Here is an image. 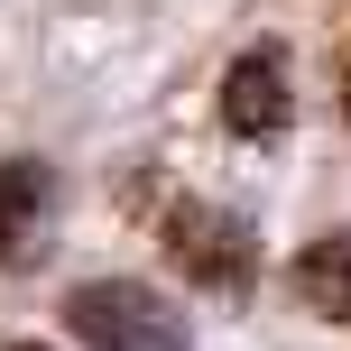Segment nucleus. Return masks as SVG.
I'll return each instance as SVG.
<instances>
[{"label": "nucleus", "mask_w": 351, "mask_h": 351, "mask_svg": "<svg viewBox=\"0 0 351 351\" xmlns=\"http://www.w3.org/2000/svg\"><path fill=\"white\" fill-rule=\"evenodd\" d=\"M47 222H56V176L37 158H10L0 167V268L28 259V250L47 241Z\"/></svg>", "instance_id": "4"}, {"label": "nucleus", "mask_w": 351, "mask_h": 351, "mask_svg": "<svg viewBox=\"0 0 351 351\" xmlns=\"http://www.w3.org/2000/svg\"><path fill=\"white\" fill-rule=\"evenodd\" d=\"M148 222H158L167 259L185 268L194 287H213V296H241V287H259V231H250L231 204H204V194H167Z\"/></svg>", "instance_id": "1"}, {"label": "nucleus", "mask_w": 351, "mask_h": 351, "mask_svg": "<svg viewBox=\"0 0 351 351\" xmlns=\"http://www.w3.org/2000/svg\"><path fill=\"white\" fill-rule=\"evenodd\" d=\"M287 121H296V74H287L278 37H259V47H241L231 74H222V130L268 148V139H287Z\"/></svg>", "instance_id": "3"}, {"label": "nucleus", "mask_w": 351, "mask_h": 351, "mask_svg": "<svg viewBox=\"0 0 351 351\" xmlns=\"http://www.w3.org/2000/svg\"><path fill=\"white\" fill-rule=\"evenodd\" d=\"M287 287H296L324 324H351V231H333V241H315V250H296Z\"/></svg>", "instance_id": "5"}, {"label": "nucleus", "mask_w": 351, "mask_h": 351, "mask_svg": "<svg viewBox=\"0 0 351 351\" xmlns=\"http://www.w3.org/2000/svg\"><path fill=\"white\" fill-rule=\"evenodd\" d=\"M0 351H47V342H0Z\"/></svg>", "instance_id": "7"}, {"label": "nucleus", "mask_w": 351, "mask_h": 351, "mask_svg": "<svg viewBox=\"0 0 351 351\" xmlns=\"http://www.w3.org/2000/svg\"><path fill=\"white\" fill-rule=\"evenodd\" d=\"M65 324H74V342H93V351H185V315H176V296L148 287V278H84L65 296Z\"/></svg>", "instance_id": "2"}, {"label": "nucleus", "mask_w": 351, "mask_h": 351, "mask_svg": "<svg viewBox=\"0 0 351 351\" xmlns=\"http://www.w3.org/2000/svg\"><path fill=\"white\" fill-rule=\"evenodd\" d=\"M333 102H342V121H351V28L333 37Z\"/></svg>", "instance_id": "6"}]
</instances>
